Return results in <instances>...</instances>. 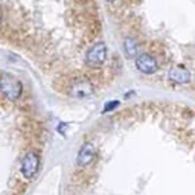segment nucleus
I'll list each match as a JSON object with an SVG mask.
<instances>
[{"label": "nucleus", "mask_w": 195, "mask_h": 195, "mask_svg": "<svg viewBox=\"0 0 195 195\" xmlns=\"http://www.w3.org/2000/svg\"><path fill=\"white\" fill-rule=\"evenodd\" d=\"M23 92V84L9 73H3L0 76V93L8 99H18Z\"/></svg>", "instance_id": "obj_1"}, {"label": "nucleus", "mask_w": 195, "mask_h": 195, "mask_svg": "<svg viewBox=\"0 0 195 195\" xmlns=\"http://www.w3.org/2000/svg\"><path fill=\"white\" fill-rule=\"evenodd\" d=\"M105 58H107V46H105V43L99 41L92 49H88V52L85 55V63L90 67H99L104 64Z\"/></svg>", "instance_id": "obj_2"}, {"label": "nucleus", "mask_w": 195, "mask_h": 195, "mask_svg": "<svg viewBox=\"0 0 195 195\" xmlns=\"http://www.w3.org/2000/svg\"><path fill=\"white\" fill-rule=\"evenodd\" d=\"M96 158V150L92 143H84L78 153V165L79 166H88Z\"/></svg>", "instance_id": "obj_6"}, {"label": "nucleus", "mask_w": 195, "mask_h": 195, "mask_svg": "<svg viewBox=\"0 0 195 195\" xmlns=\"http://www.w3.org/2000/svg\"><path fill=\"white\" fill-rule=\"evenodd\" d=\"M108 2H115V0H108Z\"/></svg>", "instance_id": "obj_10"}, {"label": "nucleus", "mask_w": 195, "mask_h": 195, "mask_svg": "<svg viewBox=\"0 0 195 195\" xmlns=\"http://www.w3.org/2000/svg\"><path fill=\"white\" fill-rule=\"evenodd\" d=\"M70 93H72V96L76 98V99L88 98V96L93 95V85H92V82H90L88 79H84V78L76 79V81L72 84V87H70Z\"/></svg>", "instance_id": "obj_4"}, {"label": "nucleus", "mask_w": 195, "mask_h": 195, "mask_svg": "<svg viewBox=\"0 0 195 195\" xmlns=\"http://www.w3.org/2000/svg\"><path fill=\"white\" fill-rule=\"evenodd\" d=\"M136 67L142 72V73H146V75H151V73H156L157 69H158V64H157V60L150 55V53H142L137 57L136 60Z\"/></svg>", "instance_id": "obj_5"}, {"label": "nucleus", "mask_w": 195, "mask_h": 195, "mask_svg": "<svg viewBox=\"0 0 195 195\" xmlns=\"http://www.w3.org/2000/svg\"><path fill=\"white\" fill-rule=\"evenodd\" d=\"M40 166V157L37 153H28L23 162H21V174L26 177V178H32L37 171H38Z\"/></svg>", "instance_id": "obj_3"}, {"label": "nucleus", "mask_w": 195, "mask_h": 195, "mask_svg": "<svg viewBox=\"0 0 195 195\" xmlns=\"http://www.w3.org/2000/svg\"><path fill=\"white\" fill-rule=\"evenodd\" d=\"M169 81L175 82V84H186L191 81V73L188 69H185L183 66H177L169 72Z\"/></svg>", "instance_id": "obj_7"}, {"label": "nucleus", "mask_w": 195, "mask_h": 195, "mask_svg": "<svg viewBox=\"0 0 195 195\" xmlns=\"http://www.w3.org/2000/svg\"><path fill=\"white\" fill-rule=\"evenodd\" d=\"M123 47H125V53H127L128 58H133V57L137 53V43L134 41V38H131V37L125 38Z\"/></svg>", "instance_id": "obj_8"}, {"label": "nucleus", "mask_w": 195, "mask_h": 195, "mask_svg": "<svg viewBox=\"0 0 195 195\" xmlns=\"http://www.w3.org/2000/svg\"><path fill=\"white\" fill-rule=\"evenodd\" d=\"M119 107V101H113V102H107L105 104V107H104V113H107V111H111L113 108H116Z\"/></svg>", "instance_id": "obj_9"}]
</instances>
